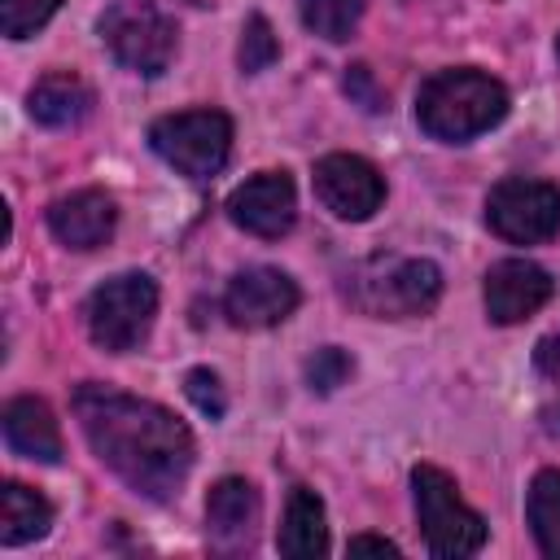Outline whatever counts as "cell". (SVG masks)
Segmentation results:
<instances>
[{
  "label": "cell",
  "mask_w": 560,
  "mask_h": 560,
  "mask_svg": "<svg viewBox=\"0 0 560 560\" xmlns=\"http://www.w3.org/2000/svg\"><path fill=\"white\" fill-rule=\"evenodd\" d=\"M57 9H61V0H0V31H4L9 39H26V35H35Z\"/></svg>",
  "instance_id": "7402d4cb"
},
{
  "label": "cell",
  "mask_w": 560,
  "mask_h": 560,
  "mask_svg": "<svg viewBox=\"0 0 560 560\" xmlns=\"http://www.w3.org/2000/svg\"><path fill=\"white\" fill-rule=\"evenodd\" d=\"M551 293H556L551 271H542L529 258H503V262H494L486 271V284H481L486 315L494 324H521V319H529L538 306L551 302Z\"/></svg>",
  "instance_id": "7c38bea8"
},
{
  "label": "cell",
  "mask_w": 560,
  "mask_h": 560,
  "mask_svg": "<svg viewBox=\"0 0 560 560\" xmlns=\"http://www.w3.org/2000/svg\"><path fill=\"white\" fill-rule=\"evenodd\" d=\"M258 490L245 477H219L206 494V529L219 547H249L258 529Z\"/></svg>",
  "instance_id": "5bb4252c"
},
{
  "label": "cell",
  "mask_w": 560,
  "mask_h": 560,
  "mask_svg": "<svg viewBox=\"0 0 560 560\" xmlns=\"http://www.w3.org/2000/svg\"><path fill=\"white\" fill-rule=\"evenodd\" d=\"M88 332L101 350L109 354H131L149 328H153V315H158V284L153 276L144 271H122V276H109L105 284L92 289L88 298Z\"/></svg>",
  "instance_id": "5b68a950"
},
{
  "label": "cell",
  "mask_w": 560,
  "mask_h": 560,
  "mask_svg": "<svg viewBox=\"0 0 560 560\" xmlns=\"http://www.w3.org/2000/svg\"><path fill=\"white\" fill-rule=\"evenodd\" d=\"M534 368H538L551 385H560V332H551V337L538 341V350H534Z\"/></svg>",
  "instance_id": "484cf974"
},
{
  "label": "cell",
  "mask_w": 560,
  "mask_h": 560,
  "mask_svg": "<svg viewBox=\"0 0 560 560\" xmlns=\"http://www.w3.org/2000/svg\"><path fill=\"white\" fill-rule=\"evenodd\" d=\"M315 197L346 223H363L385 201V175L359 153H328L315 162Z\"/></svg>",
  "instance_id": "9c48e42d"
},
{
  "label": "cell",
  "mask_w": 560,
  "mask_h": 560,
  "mask_svg": "<svg viewBox=\"0 0 560 560\" xmlns=\"http://www.w3.org/2000/svg\"><path fill=\"white\" fill-rule=\"evenodd\" d=\"M114 223H118L114 197L101 188H79L48 206V228L70 249H101L114 236Z\"/></svg>",
  "instance_id": "4fadbf2b"
},
{
  "label": "cell",
  "mask_w": 560,
  "mask_h": 560,
  "mask_svg": "<svg viewBox=\"0 0 560 560\" xmlns=\"http://www.w3.org/2000/svg\"><path fill=\"white\" fill-rule=\"evenodd\" d=\"M101 31V44L109 48V57L122 66V70H136V74H162L175 57V22L144 4V0H118L101 13L96 22Z\"/></svg>",
  "instance_id": "52a82bcc"
},
{
  "label": "cell",
  "mask_w": 560,
  "mask_h": 560,
  "mask_svg": "<svg viewBox=\"0 0 560 560\" xmlns=\"http://www.w3.org/2000/svg\"><path fill=\"white\" fill-rule=\"evenodd\" d=\"M508 88L499 79H490L486 70L472 66H455V70H438L420 83L416 96V122L424 136L442 140V144H464L490 127H499L508 118Z\"/></svg>",
  "instance_id": "7a4b0ae2"
},
{
  "label": "cell",
  "mask_w": 560,
  "mask_h": 560,
  "mask_svg": "<svg viewBox=\"0 0 560 560\" xmlns=\"http://www.w3.org/2000/svg\"><path fill=\"white\" fill-rule=\"evenodd\" d=\"M411 494H416V521H420L424 547L438 560H459V556L481 551L486 521L459 499V486L451 481V472H442L438 464H416Z\"/></svg>",
  "instance_id": "277c9868"
},
{
  "label": "cell",
  "mask_w": 560,
  "mask_h": 560,
  "mask_svg": "<svg viewBox=\"0 0 560 560\" xmlns=\"http://www.w3.org/2000/svg\"><path fill=\"white\" fill-rule=\"evenodd\" d=\"M184 394L192 398V407H197L201 416H210V420H223V411H228V398H223V385H219V376H214L210 368H192V372L184 376Z\"/></svg>",
  "instance_id": "cb8c5ba5"
},
{
  "label": "cell",
  "mask_w": 560,
  "mask_h": 560,
  "mask_svg": "<svg viewBox=\"0 0 560 560\" xmlns=\"http://www.w3.org/2000/svg\"><path fill=\"white\" fill-rule=\"evenodd\" d=\"M276 57H280V39H276L271 22H267L262 13H254V18L241 26L236 61H241V70H245V74H258V70H267Z\"/></svg>",
  "instance_id": "44dd1931"
},
{
  "label": "cell",
  "mask_w": 560,
  "mask_h": 560,
  "mask_svg": "<svg viewBox=\"0 0 560 560\" xmlns=\"http://www.w3.org/2000/svg\"><path fill=\"white\" fill-rule=\"evenodd\" d=\"M52 525V503L22 486V481H4L0 486V542L4 547H22V542H35L44 538Z\"/></svg>",
  "instance_id": "ac0fdd59"
},
{
  "label": "cell",
  "mask_w": 560,
  "mask_h": 560,
  "mask_svg": "<svg viewBox=\"0 0 560 560\" xmlns=\"http://www.w3.org/2000/svg\"><path fill=\"white\" fill-rule=\"evenodd\" d=\"M192 4H206V0H192Z\"/></svg>",
  "instance_id": "f1b7e54d"
},
{
  "label": "cell",
  "mask_w": 560,
  "mask_h": 560,
  "mask_svg": "<svg viewBox=\"0 0 560 560\" xmlns=\"http://www.w3.org/2000/svg\"><path fill=\"white\" fill-rule=\"evenodd\" d=\"M0 429H4V442H9L13 455L39 459V464L61 459V433H57V420H52L44 398H31V394L9 398L4 416H0Z\"/></svg>",
  "instance_id": "9a60e30c"
},
{
  "label": "cell",
  "mask_w": 560,
  "mask_h": 560,
  "mask_svg": "<svg viewBox=\"0 0 560 560\" xmlns=\"http://www.w3.org/2000/svg\"><path fill=\"white\" fill-rule=\"evenodd\" d=\"M74 416L96 459L136 494L162 503V499H175L179 486L188 481L197 446L188 424L175 411L109 385H79Z\"/></svg>",
  "instance_id": "6da1fadb"
},
{
  "label": "cell",
  "mask_w": 560,
  "mask_h": 560,
  "mask_svg": "<svg viewBox=\"0 0 560 560\" xmlns=\"http://www.w3.org/2000/svg\"><path fill=\"white\" fill-rule=\"evenodd\" d=\"M350 556H398V547H394L389 538L359 534V538H350Z\"/></svg>",
  "instance_id": "4316f807"
},
{
  "label": "cell",
  "mask_w": 560,
  "mask_h": 560,
  "mask_svg": "<svg viewBox=\"0 0 560 560\" xmlns=\"http://www.w3.org/2000/svg\"><path fill=\"white\" fill-rule=\"evenodd\" d=\"M556 52H560V39H556Z\"/></svg>",
  "instance_id": "83f0119b"
},
{
  "label": "cell",
  "mask_w": 560,
  "mask_h": 560,
  "mask_svg": "<svg viewBox=\"0 0 560 560\" xmlns=\"http://www.w3.org/2000/svg\"><path fill=\"white\" fill-rule=\"evenodd\" d=\"M363 18V0H302V22L328 44H341L354 35Z\"/></svg>",
  "instance_id": "ffe728a7"
},
{
  "label": "cell",
  "mask_w": 560,
  "mask_h": 560,
  "mask_svg": "<svg viewBox=\"0 0 560 560\" xmlns=\"http://www.w3.org/2000/svg\"><path fill=\"white\" fill-rule=\"evenodd\" d=\"M153 153L188 179H210L228 166L232 153V118L223 109H184L166 114L149 127Z\"/></svg>",
  "instance_id": "8992f818"
},
{
  "label": "cell",
  "mask_w": 560,
  "mask_h": 560,
  "mask_svg": "<svg viewBox=\"0 0 560 560\" xmlns=\"http://www.w3.org/2000/svg\"><path fill=\"white\" fill-rule=\"evenodd\" d=\"M346 92H350L368 114L385 109V96L376 92V83H372V70H368V66H350V74H346Z\"/></svg>",
  "instance_id": "d4e9b609"
},
{
  "label": "cell",
  "mask_w": 560,
  "mask_h": 560,
  "mask_svg": "<svg viewBox=\"0 0 560 560\" xmlns=\"http://www.w3.org/2000/svg\"><path fill=\"white\" fill-rule=\"evenodd\" d=\"M228 219L262 241H276L293 228L298 219V188L284 171H262L254 179H245L232 197H228Z\"/></svg>",
  "instance_id": "8fae6325"
},
{
  "label": "cell",
  "mask_w": 560,
  "mask_h": 560,
  "mask_svg": "<svg viewBox=\"0 0 560 560\" xmlns=\"http://www.w3.org/2000/svg\"><path fill=\"white\" fill-rule=\"evenodd\" d=\"M276 547L289 560H311V556H324L328 551V521H324V503H319L315 490L298 486L289 494L284 521H280V534H276Z\"/></svg>",
  "instance_id": "e0dca14e"
},
{
  "label": "cell",
  "mask_w": 560,
  "mask_h": 560,
  "mask_svg": "<svg viewBox=\"0 0 560 560\" xmlns=\"http://www.w3.org/2000/svg\"><path fill=\"white\" fill-rule=\"evenodd\" d=\"M525 521L542 556L560 560V468H542L525 494Z\"/></svg>",
  "instance_id": "d6986e66"
},
{
  "label": "cell",
  "mask_w": 560,
  "mask_h": 560,
  "mask_svg": "<svg viewBox=\"0 0 560 560\" xmlns=\"http://www.w3.org/2000/svg\"><path fill=\"white\" fill-rule=\"evenodd\" d=\"M486 228L512 245H542L560 232V188L542 179H499L486 197Z\"/></svg>",
  "instance_id": "ba28073f"
},
{
  "label": "cell",
  "mask_w": 560,
  "mask_h": 560,
  "mask_svg": "<svg viewBox=\"0 0 560 560\" xmlns=\"http://www.w3.org/2000/svg\"><path fill=\"white\" fill-rule=\"evenodd\" d=\"M302 293L280 267H245L223 293V315L236 328H271L298 311Z\"/></svg>",
  "instance_id": "30bf717a"
},
{
  "label": "cell",
  "mask_w": 560,
  "mask_h": 560,
  "mask_svg": "<svg viewBox=\"0 0 560 560\" xmlns=\"http://www.w3.org/2000/svg\"><path fill=\"white\" fill-rule=\"evenodd\" d=\"M341 293L372 319H411L438 306L442 271L429 258H368L346 271Z\"/></svg>",
  "instance_id": "3957f363"
},
{
  "label": "cell",
  "mask_w": 560,
  "mask_h": 560,
  "mask_svg": "<svg viewBox=\"0 0 560 560\" xmlns=\"http://www.w3.org/2000/svg\"><path fill=\"white\" fill-rule=\"evenodd\" d=\"M350 372H354V363H350V354H346V350H337V346L315 350V354H311V363H306V381H311V389H319V394L337 389Z\"/></svg>",
  "instance_id": "603a6c76"
},
{
  "label": "cell",
  "mask_w": 560,
  "mask_h": 560,
  "mask_svg": "<svg viewBox=\"0 0 560 560\" xmlns=\"http://www.w3.org/2000/svg\"><path fill=\"white\" fill-rule=\"evenodd\" d=\"M92 105H96L92 88L70 70L44 74L26 96V109H31V118L39 127H74V122H83L92 114Z\"/></svg>",
  "instance_id": "2e32d148"
}]
</instances>
